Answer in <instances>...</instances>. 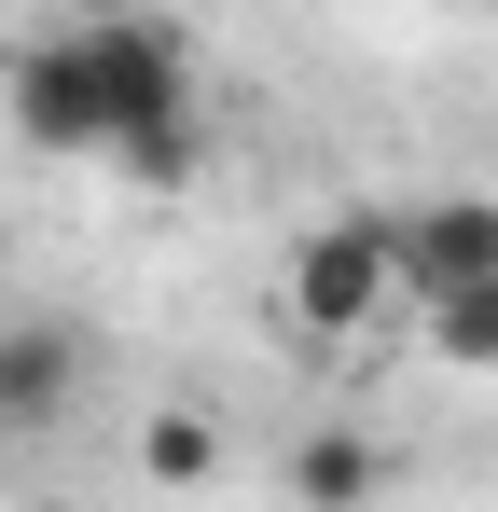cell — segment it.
I'll return each mask as SVG.
<instances>
[{
  "label": "cell",
  "mask_w": 498,
  "mask_h": 512,
  "mask_svg": "<svg viewBox=\"0 0 498 512\" xmlns=\"http://www.w3.org/2000/svg\"><path fill=\"white\" fill-rule=\"evenodd\" d=\"M194 125V42L166 28L153 0H125V14H83L56 42H28L14 56V139L28 153H153Z\"/></svg>",
  "instance_id": "1"
},
{
  "label": "cell",
  "mask_w": 498,
  "mask_h": 512,
  "mask_svg": "<svg viewBox=\"0 0 498 512\" xmlns=\"http://www.w3.org/2000/svg\"><path fill=\"white\" fill-rule=\"evenodd\" d=\"M277 305H291V333L305 346H360L374 319H402V208H332L319 236L291 250V277H277Z\"/></svg>",
  "instance_id": "2"
},
{
  "label": "cell",
  "mask_w": 498,
  "mask_h": 512,
  "mask_svg": "<svg viewBox=\"0 0 498 512\" xmlns=\"http://www.w3.org/2000/svg\"><path fill=\"white\" fill-rule=\"evenodd\" d=\"M471 277H498V194H415L402 208V291L443 305Z\"/></svg>",
  "instance_id": "3"
},
{
  "label": "cell",
  "mask_w": 498,
  "mask_h": 512,
  "mask_svg": "<svg viewBox=\"0 0 498 512\" xmlns=\"http://www.w3.org/2000/svg\"><path fill=\"white\" fill-rule=\"evenodd\" d=\"M70 388H83V346H70V333H42V319L0 333V429H56Z\"/></svg>",
  "instance_id": "4"
},
{
  "label": "cell",
  "mask_w": 498,
  "mask_h": 512,
  "mask_svg": "<svg viewBox=\"0 0 498 512\" xmlns=\"http://www.w3.org/2000/svg\"><path fill=\"white\" fill-rule=\"evenodd\" d=\"M291 499H305V512H374V499H388V443H374V429H305Z\"/></svg>",
  "instance_id": "5"
},
{
  "label": "cell",
  "mask_w": 498,
  "mask_h": 512,
  "mask_svg": "<svg viewBox=\"0 0 498 512\" xmlns=\"http://www.w3.org/2000/svg\"><path fill=\"white\" fill-rule=\"evenodd\" d=\"M415 319H429V360H443V374H498V277L443 291V305H415Z\"/></svg>",
  "instance_id": "6"
},
{
  "label": "cell",
  "mask_w": 498,
  "mask_h": 512,
  "mask_svg": "<svg viewBox=\"0 0 498 512\" xmlns=\"http://www.w3.org/2000/svg\"><path fill=\"white\" fill-rule=\"evenodd\" d=\"M139 471H153V485H208V471H222V429L208 416H153L139 429Z\"/></svg>",
  "instance_id": "7"
},
{
  "label": "cell",
  "mask_w": 498,
  "mask_h": 512,
  "mask_svg": "<svg viewBox=\"0 0 498 512\" xmlns=\"http://www.w3.org/2000/svg\"><path fill=\"white\" fill-rule=\"evenodd\" d=\"M70 14H125V0H70Z\"/></svg>",
  "instance_id": "8"
}]
</instances>
